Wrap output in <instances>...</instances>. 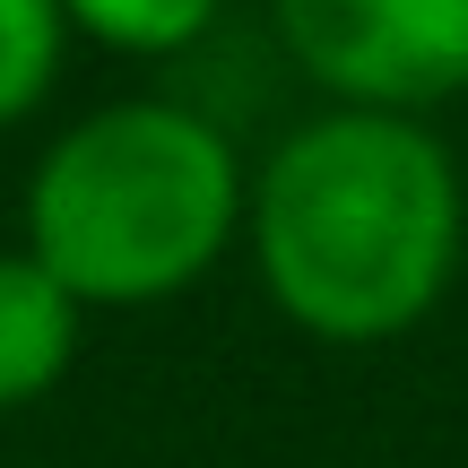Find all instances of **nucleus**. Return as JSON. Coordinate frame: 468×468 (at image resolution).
Returning a JSON list of instances; mask_svg holds the SVG:
<instances>
[{
  "instance_id": "4",
  "label": "nucleus",
  "mask_w": 468,
  "mask_h": 468,
  "mask_svg": "<svg viewBox=\"0 0 468 468\" xmlns=\"http://www.w3.org/2000/svg\"><path fill=\"white\" fill-rule=\"evenodd\" d=\"M79 321H87V303L69 295L27 243L0 251V417H9V408H35L69 373Z\"/></svg>"
},
{
  "instance_id": "5",
  "label": "nucleus",
  "mask_w": 468,
  "mask_h": 468,
  "mask_svg": "<svg viewBox=\"0 0 468 468\" xmlns=\"http://www.w3.org/2000/svg\"><path fill=\"white\" fill-rule=\"evenodd\" d=\"M61 17L79 35H96L104 52H139V61H174L218 27V0H61Z\"/></svg>"
},
{
  "instance_id": "3",
  "label": "nucleus",
  "mask_w": 468,
  "mask_h": 468,
  "mask_svg": "<svg viewBox=\"0 0 468 468\" xmlns=\"http://www.w3.org/2000/svg\"><path fill=\"white\" fill-rule=\"evenodd\" d=\"M278 35L338 104L417 113L468 87V0H278Z\"/></svg>"
},
{
  "instance_id": "2",
  "label": "nucleus",
  "mask_w": 468,
  "mask_h": 468,
  "mask_svg": "<svg viewBox=\"0 0 468 468\" xmlns=\"http://www.w3.org/2000/svg\"><path fill=\"white\" fill-rule=\"evenodd\" d=\"M251 174L234 165V139L174 96H131L69 122L27 174V251L87 303L191 295L226 243L243 234Z\"/></svg>"
},
{
  "instance_id": "6",
  "label": "nucleus",
  "mask_w": 468,
  "mask_h": 468,
  "mask_svg": "<svg viewBox=\"0 0 468 468\" xmlns=\"http://www.w3.org/2000/svg\"><path fill=\"white\" fill-rule=\"evenodd\" d=\"M69 52V17L61 0H0V131L27 122L35 104L52 96Z\"/></svg>"
},
{
  "instance_id": "1",
  "label": "nucleus",
  "mask_w": 468,
  "mask_h": 468,
  "mask_svg": "<svg viewBox=\"0 0 468 468\" xmlns=\"http://www.w3.org/2000/svg\"><path fill=\"white\" fill-rule=\"evenodd\" d=\"M460 165L417 113L330 104L251 165L243 243L261 295L330 347L417 330L460 269Z\"/></svg>"
}]
</instances>
